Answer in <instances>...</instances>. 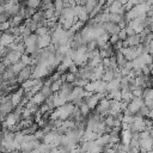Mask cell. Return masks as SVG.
<instances>
[{"label": "cell", "mask_w": 153, "mask_h": 153, "mask_svg": "<svg viewBox=\"0 0 153 153\" xmlns=\"http://www.w3.org/2000/svg\"><path fill=\"white\" fill-rule=\"evenodd\" d=\"M153 148V137L149 135L148 130H143L140 133V149L142 152L149 151Z\"/></svg>", "instance_id": "1"}, {"label": "cell", "mask_w": 153, "mask_h": 153, "mask_svg": "<svg viewBox=\"0 0 153 153\" xmlns=\"http://www.w3.org/2000/svg\"><path fill=\"white\" fill-rule=\"evenodd\" d=\"M72 8H73V12H74L75 17H76L80 22H82V23H87V22H88V19H90V14H88V12L86 11L85 6L75 5V6L72 7Z\"/></svg>", "instance_id": "2"}, {"label": "cell", "mask_w": 153, "mask_h": 153, "mask_svg": "<svg viewBox=\"0 0 153 153\" xmlns=\"http://www.w3.org/2000/svg\"><path fill=\"white\" fill-rule=\"evenodd\" d=\"M129 130H130L131 133H141V131L146 130L145 117H141V116H135L134 122L130 124Z\"/></svg>", "instance_id": "3"}, {"label": "cell", "mask_w": 153, "mask_h": 153, "mask_svg": "<svg viewBox=\"0 0 153 153\" xmlns=\"http://www.w3.org/2000/svg\"><path fill=\"white\" fill-rule=\"evenodd\" d=\"M41 143H42V142L35 137V139H32V140H30V141L22 142V143H20V151H22L23 153H31L33 149L38 148Z\"/></svg>", "instance_id": "4"}, {"label": "cell", "mask_w": 153, "mask_h": 153, "mask_svg": "<svg viewBox=\"0 0 153 153\" xmlns=\"http://www.w3.org/2000/svg\"><path fill=\"white\" fill-rule=\"evenodd\" d=\"M32 78V68H31V66L29 65V66H25L18 74H17V82L19 84V85H22L23 82H25L26 80H29V79H31Z\"/></svg>", "instance_id": "5"}, {"label": "cell", "mask_w": 153, "mask_h": 153, "mask_svg": "<svg viewBox=\"0 0 153 153\" xmlns=\"http://www.w3.org/2000/svg\"><path fill=\"white\" fill-rule=\"evenodd\" d=\"M106 8H108V11H109L110 13H118V14H122V16L126 13L124 6H123L120 1H117V0H112V1L106 6Z\"/></svg>", "instance_id": "6"}, {"label": "cell", "mask_w": 153, "mask_h": 153, "mask_svg": "<svg viewBox=\"0 0 153 153\" xmlns=\"http://www.w3.org/2000/svg\"><path fill=\"white\" fill-rule=\"evenodd\" d=\"M143 104H145V103H143V99H142V98H136V97H134V99L128 104L127 109H128L129 111H131V112L134 114V116H136L137 112H139V110H140V108H141Z\"/></svg>", "instance_id": "7"}, {"label": "cell", "mask_w": 153, "mask_h": 153, "mask_svg": "<svg viewBox=\"0 0 153 153\" xmlns=\"http://www.w3.org/2000/svg\"><path fill=\"white\" fill-rule=\"evenodd\" d=\"M24 97H25V94H24V90L22 87H19L16 92H13L11 94V102H12L13 106L16 108V106L20 105L22 102H23V99H24Z\"/></svg>", "instance_id": "8"}, {"label": "cell", "mask_w": 153, "mask_h": 153, "mask_svg": "<svg viewBox=\"0 0 153 153\" xmlns=\"http://www.w3.org/2000/svg\"><path fill=\"white\" fill-rule=\"evenodd\" d=\"M142 39H141V36L139 33H135L133 36H129L127 37L126 41H123V48H127V47H135V45H139L141 44Z\"/></svg>", "instance_id": "9"}, {"label": "cell", "mask_w": 153, "mask_h": 153, "mask_svg": "<svg viewBox=\"0 0 153 153\" xmlns=\"http://www.w3.org/2000/svg\"><path fill=\"white\" fill-rule=\"evenodd\" d=\"M104 29H105V31L110 35V36H114V35H118V32H120V26H118V24H116V23H112V22H108V23H105L104 24Z\"/></svg>", "instance_id": "10"}, {"label": "cell", "mask_w": 153, "mask_h": 153, "mask_svg": "<svg viewBox=\"0 0 153 153\" xmlns=\"http://www.w3.org/2000/svg\"><path fill=\"white\" fill-rule=\"evenodd\" d=\"M37 44H38L39 49H44V48H47L48 45L51 44V35L48 33V35H45V36H41V37H38V38H37Z\"/></svg>", "instance_id": "11"}, {"label": "cell", "mask_w": 153, "mask_h": 153, "mask_svg": "<svg viewBox=\"0 0 153 153\" xmlns=\"http://www.w3.org/2000/svg\"><path fill=\"white\" fill-rule=\"evenodd\" d=\"M99 102H100V98H99L98 93H93V94L86 100V104L88 105V108L91 109V111H94L96 108H97V105L99 104Z\"/></svg>", "instance_id": "12"}, {"label": "cell", "mask_w": 153, "mask_h": 153, "mask_svg": "<svg viewBox=\"0 0 153 153\" xmlns=\"http://www.w3.org/2000/svg\"><path fill=\"white\" fill-rule=\"evenodd\" d=\"M22 53H19L18 50H8V53H7V55H6V57L11 61V63L13 65V63H17V62H19L20 61V59H22Z\"/></svg>", "instance_id": "13"}, {"label": "cell", "mask_w": 153, "mask_h": 153, "mask_svg": "<svg viewBox=\"0 0 153 153\" xmlns=\"http://www.w3.org/2000/svg\"><path fill=\"white\" fill-rule=\"evenodd\" d=\"M115 57H116V62H117V67H118V68H123V67L126 66V63L128 62V60L124 57L122 50L115 51Z\"/></svg>", "instance_id": "14"}, {"label": "cell", "mask_w": 153, "mask_h": 153, "mask_svg": "<svg viewBox=\"0 0 153 153\" xmlns=\"http://www.w3.org/2000/svg\"><path fill=\"white\" fill-rule=\"evenodd\" d=\"M114 79H115V71L111 69V68H106V69L104 71V73H103L100 80H103V81H105V82L108 84V82H110V81L114 80Z\"/></svg>", "instance_id": "15"}, {"label": "cell", "mask_w": 153, "mask_h": 153, "mask_svg": "<svg viewBox=\"0 0 153 153\" xmlns=\"http://www.w3.org/2000/svg\"><path fill=\"white\" fill-rule=\"evenodd\" d=\"M54 8H55V17L59 19L63 8H65V4H63V0H54Z\"/></svg>", "instance_id": "16"}, {"label": "cell", "mask_w": 153, "mask_h": 153, "mask_svg": "<svg viewBox=\"0 0 153 153\" xmlns=\"http://www.w3.org/2000/svg\"><path fill=\"white\" fill-rule=\"evenodd\" d=\"M106 99H114V100H121L122 99V92L121 90H114V91H110L108 92V96H106Z\"/></svg>", "instance_id": "17"}, {"label": "cell", "mask_w": 153, "mask_h": 153, "mask_svg": "<svg viewBox=\"0 0 153 153\" xmlns=\"http://www.w3.org/2000/svg\"><path fill=\"white\" fill-rule=\"evenodd\" d=\"M121 86H120V80L118 79H114L111 80L110 82L106 84V91L110 92V91H114V90H120Z\"/></svg>", "instance_id": "18"}, {"label": "cell", "mask_w": 153, "mask_h": 153, "mask_svg": "<svg viewBox=\"0 0 153 153\" xmlns=\"http://www.w3.org/2000/svg\"><path fill=\"white\" fill-rule=\"evenodd\" d=\"M85 48H86V53H91V51L97 50L98 49L97 39H90V41H87V43L85 44Z\"/></svg>", "instance_id": "19"}, {"label": "cell", "mask_w": 153, "mask_h": 153, "mask_svg": "<svg viewBox=\"0 0 153 153\" xmlns=\"http://www.w3.org/2000/svg\"><path fill=\"white\" fill-rule=\"evenodd\" d=\"M25 108L29 109L32 114H36L37 111H39V105H37L32 99H29V100H27V103L25 104Z\"/></svg>", "instance_id": "20"}, {"label": "cell", "mask_w": 153, "mask_h": 153, "mask_svg": "<svg viewBox=\"0 0 153 153\" xmlns=\"http://www.w3.org/2000/svg\"><path fill=\"white\" fill-rule=\"evenodd\" d=\"M78 108H79V110H80V112H81V115H82L84 117H87V116L92 112V111H91V109L88 108V105L86 104V102H82Z\"/></svg>", "instance_id": "21"}, {"label": "cell", "mask_w": 153, "mask_h": 153, "mask_svg": "<svg viewBox=\"0 0 153 153\" xmlns=\"http://www.w3.org/2000/svg\"><path fill=\"white\" fill-rule=\"evenodd\" d=\"M114 148H115V152L116 153H127L128 152V145L127 143H123L122 141L118 142V143H116L114 146Z\"/></svg>", "instance_id": "22"}, {"label": "cell", "mask_w": 153, "mask_h": 153, "mask_svg": "<svg viewBox=\"0 0 153 153\" xmlns=\"http://www.w3.org/2000/svg\"><path fill=\"white\" fill-rule=\"evenodd\" d=\"M133 99H134V96H133L131 92H122V99H121V102H123V103H126L128 105Z\"/></svg>", "instance_id": "23"}, {"label": "cell", "mask_w": 153, "mask_h": 153, "mask_svg": "<svg viewBox=\"0 0 153 153\" xmlns=\"http://www.w3.org/2000/svg\"><path fill=\"white\" fill-rule=\"evenodd\" d=\"M31 99H32V100H33V102H35L37 105H39V106H41V105H42V104L45 102V97H44V96H43L41 92L36 93V94H35V96H33Z\"/></svg>", "instance_id": "24"}, {"label": "cell", "mask_w": 153, "mask_h": 153, "mask_svg": "<svg viewBox=\"0 0 153 153\" xmlns=\"http://www.w3.org/2000/svg\"><path fill=\"white\" fill-rule=\"evenodd\" d=\"M41 2H42V0H26L25 5H26L27 7H30V8L38 10L39 6H41Z\"/></svg>", "instance_id": "25"}, {"label": "cell", "mask_w": 153, "mask_h": 153, "mask_svg": "<svg viewBox=\"0 0 153 153\" xmlns=\"http://www.w3.org/2000/svg\"><path fill=\"white\" fill-rule=\"evenodd\" d=\"M24 67H25V65H24L22 61H19V62L13 63V65H11V66H10V68H11V69H12V71H13L16 74H18V73H19V72H20V71L24 68Z\"/></svg>", "instance_id": "26"}, {"label": "cell", "mask_w": 153, "mask_h": 153, "mask_svg": "<svg viewBox=\"0 0 153 153\" xmlns=\"http://www.w3.org/2000/svg\"><path fill=\"white\" fill-rule=\"evenodd\" d=\"M123 16H124V14H123ZM123 16H122V14H118V13H110V16H109V20L112 22V23L118 24V23L123 19Z\"/></svg>", "instance_id": "27"}, {"label": "cell", "mask_w": 153, "mask_h": 153, "mask_svg": "<svg viewBox=\"0 0 153 153\" xmlns=\"http://www.w3.org/2000/svg\"><path fill=\"white\" fill-rule=\"evenodd\" d=\"M62 84H63V81L60 79V80H56V81H53L51 82V91H53V93H55V92H59V90L61 88V86H62Z\"/></svg>", "instance_id": "28"}, {"label": "cell", "mask_w": 153, "mask_h": 153, "mask_svg": "<svg viewBox=\"0 0 153 153\" xmlns=\"http://www.w3.org/2000/svg\"><path fill=\"white\" fill-rule=\"evenodd\" d=\"M35 33H36L38 37H41V36H45V35L50 33V30H49L47 26H42V27H38V29L35 31Z\"/></svg>", "instance_id": "29"}, {"label": "cell", "mask_w": 153, "mask_h": 153, "mask_svg": "<svg viewBox=\"0 0 153 153\" xmlns=\"http://www.w3.org/2000/svg\"><path fill=\"white\" fill-rule=\"evenodd\" d=\"M148 114H149V109L143 104L141 108H140V110H139V112H137V115L136 116H141V117H148Z\"/></svg>", "instance_id": "30"}, {"label": "cell", "mask_w": 153, "mask_h": 153, "mask_svg": "<svg viewBox=\"0 0 153 153\" xmlns=\"http://www.w3.org/2000/svg\"><path fill=\"white\" fill-rule=\"evenodd\" d=\"M88 82H90V80H87V79H81V78H78V79L75 80V82H74V86H79V87L85 88V86H86Z\"/></svg>", "instance_id": "31"}, {"label": "cell", "mask_w": 153, "mask_h": 153, "mask_svg": "<svg viewBox=\"0 0 153 153\" xmlns=\"http://www.w3.org/2000/svg\"><path fill=\"white\" fill-rule=\"evenodd\" d=\"M104 122H105V124H106L108 127H115L116 120H115V117H114L112 115H109V116H106V117L104 118Z\"/></svg>", "instance_id": "32"}, {"label": "cell", "mask_w": 153, "mask_h": 153, "mask_svg": "<svg viewBox=\"0 0 153 153\" xmlns=\"http://www.w3.org/2000/svg\"><path fill=\"white\" fill-rule=\"evenodd\" d=\"M20 61H22V62H23L25 66H29V65H31L32 59H31V56H30V55H27V54H23V55H22Z\"/></svg>", "instance_id": "33"}, {"label": "cell", "mask_w": 153, "mask_h": 153, "mask_svg": "<svg viewBox=\"0 0 153 153\" xmlns=\"http://www.w3.org/2000/svg\"><path fill=\"white\" fill-rule=\"evenodd\" d=\"M143 90H145V88H141V87H135V88L131 91V93H133V96H134V97H136V98H142Z\"/></svg>", "instance_id": "34"}, {"label": "cell", "mask_w": 153, "mask_h": 153, "mask_svg": "<svg viewBox=\"0 0 153 153\" xmlns=\"http://www.w3.org/2000/svg\"><path fill=\"white\" fill-rule=\"evenodd\" d=\"M127 153H141L140 146H130V145H128V152Z\"/></svg>", "instance_id": "35"}, {"label": "cell", "mask_w": 153, "mask_h": 153, "mask_svg": "<svg viewBox=\"0 0 153 153\" xmlns=\"http://www.w3.org/2000/svg\"><path fill=\"white\" fill-rule=\"evenodd\" d=\"M32 116H33V114H32L29 109H26V108H24V109H23L22 118H30V117H32Z\"/></svg>", "instance_id": "36"}, {"label": "cell", "mask_w": 153, "mask_h": 153, "mask_svg": "<svg viewBox=\"0 0 153 153\" xmlns=\"http://www.w3.org/2000/svg\"><path fill=\"white\" fill-rule=\"evenodd\" d=\"M117 36H118V39H120V41H122V42L126 41L127 37H128V36H127V32H126V29H121Z\"/></svg>", "instance_id": "37"}, {"label": "cell", "mask_w": 153, "mask_h": 153, "mask_svg": "<svg viewBox=\"0 0 153 153\" xmlns=\"http://www.w3.org/2000/svg\"><path fill=\"white\" fill-rule=\"evenodd\" d=\"M118 41H120V39H118V36H117V35H114V36H110L109 43H110V44H111V45L114 47V45H115V44H116V43H117Z\"/></svg>", "instance_id": "38"}, {"label": "cell", "mask_w": 153, "mask_h": 153, "mask_svg": "<svg viewBox=\"0 0 153 153\" xmlns=\"http://www.w3.org/2000/svg\"><path fill=\"white\" fill-rule=\"evenodd\" d=\"M126 32H127V36L129 37V36H133V35H135L136 32H135V30L133 29V27H130V26H128L127 25V27H126Z\"/></svg>", "instance_id": "39"}, {"label": "cell", "mask_w": 153, "mask_h": 153, "mask_svg": "<svg viewBox=\"0 0 153 153\" xmlns=\"http://www.w3.org/2000/svg\"><path fill=\"white\" fill-rule=\"evenodd\" d=\"M148 118H149L151 121H153V109H152V110H149V114H148Z\"/></svg>", "instance_id": "40"}, {"label": "cell", "mask_w": 153, "mask_h": 153, "mask_svg": "<svg viewBox=\"0 0 153 153\" xmlns=\"http://www.w3.org/2000/svg\"><path fill=\"white\" fill-rule=\"evenodd\" d=\"M7 1H8V0H0V5H2V6H4V5L7 2Z\"/></svg>", "instance_id": "41"}, {"label": "cell", "mask_w": 153, "mask_h": 153, "mask_svg": "<svg viewBox=\"0 0 153 153\" xmlns=\"http://www.w3.org/2000/svg\"><path fill=\"white\" fill-rule=\"evenodd\" d=\"M2 12H4V6L0 5V13H2Z\"/></svg>", "instance_id": "42"}, {"label": "cell", "mask_w": 153, "mask_h": 153, "mask_svg": "<svg viewBox=\"0 0 153 153\" xmlns=\"http://www.w3.org/2000/svg\"><path fill=\"white\" fill-rule=\"evenodd\" d=\"M139 1H140V4H143V2H146L147 0H139Z\"/></svg>", "instance_id": "43"}]
</instances>
